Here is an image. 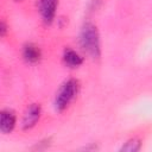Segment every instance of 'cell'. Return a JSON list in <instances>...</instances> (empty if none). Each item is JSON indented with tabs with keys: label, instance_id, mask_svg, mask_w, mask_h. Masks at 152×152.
<instances>
[{
	"label": "cell",
	"instance_id": "1",
	"mask_svg": "<svg viewBox=\"0 0 152 152\" xmlns=\"http://www.w3.org/2000/svg\"><path fill=\"white\" fill-rule=\"evenodd\" d=\"M80 44L82 49L93 58L100 57V37L96 26L91 23H86L80 32Z\"/></svg>",
	"mask_w": 152,
	"mask_h": 152
},
{
	"label": "cell",
	"instance_id": "2",
	"mask_svg": "<svg viewBox=\"0 0 152 152\" xmlns=\"http://www.w3.org/2000/svg\"><path fill=\"white\" fill-rule=\"evenodd\" d=\"M80 89V84L78 81L75 78H70L68 81H65L61 88L58 89L57 94H56V99H55V108L59 112L64 110L69 103L76 97L77 93Z\"/></svg>",
	"mask_w": 152,
	"mask_h": 152
},
{
	"label": "cell",
	"instance_id": "3",
	"mask_svg": "<svg viewBox=\"0 0 152 152\" xmlns=\"http://www.w3.org/2000/svg\"><path fill=\"white\" fill-rule=\"evenodd\" d=\"M58 5V0H38V10L42 15L43 21L46 25H50L56 14V8Z\"/></svg>",
	"mask_w": 152,
	"mask_h": 152
},
{
	"label": "cell",
	"instance_id": "4",
	"mask_svg": "<svg viewBox=\"0 0 152 152\" xmlns=\"http://www.w3.org/2000/svg\"><path fill=\"white\" fill-rule=\"evenodd\" d=\"M40 113H42V108L39 104H37V103L30 104L23 116V120H21L23 129H30L33 126H36V124L38 122V120L40 118Z\"/></svg>",
	"mask_w": 152,
	"mask_h": 152
},
{
	"label": "cell",
	"instance_id": "5",
	"mask_svg": "<svg viewBox=\"0 0 152 152\" xmlns=\"http://www.w3.org/2000/svg\"><path fill=\"white\" fill-rule=\"evenodd\" d=\"M15 126V114L11 109H2L0 113V131L5 134L11 133Z\"/></svg>",
	"mask_w": 152,
	"mask_h": 152
},
{
	"label": "cell",
	"instance_id": "6",
	"mask_svg": "<svg viewBox=\"0 0 152 152\" xmlns=\"http://www.w3.org/2000/svg\"><path fill=\"white\" fill-rule=\"evenodd\" d=\"M23 57L27 63L34 64L40 61V57H42L40 49L32 43H27L23 48Z\"/></svg>",
	"mask_w": 152,
	"mask_h": 152
},
{
	"label": "cell",
	"instance_id": "7",
	"mask_svg": "<svg viewBox=\"0 0 152 152\" xmlns=\"http://www.w3.org/2000/svg\"><path fill=\"white\" fill-rule=\"evenodd\" d=\"M63 62L69 68H77L83 63V57H81L75 50L66 48L63 52Z\"/></svg>",
	"mask_w": 152,
	"mask_h": 152
},
{
	"label": "cell",
	"instance_id": "8",
	"mask_svg": "<svg viewBox=\"0 0 152 152\" xmlns=\"http://www.w3.org/2000/svg\"><path fill=\"white\" fill-rule=\"evenodd\" d=\"M141 147V142L139 139L137 138H132L128 141L125 142V145H122V147L120 148V151H125V152H137L139 151Z\"/></svg>",
	"mask_w": 152,
	"mask_h": 152
},
{
	"label": "cell",
	"instance_id": "9",
	"mask_svg": "<svg viewBox=\"0 0 152 152\" xmlns=\"http://www.w3.org/2000/svg\"><path fill=\"white\" fill-rule=\"evenodd\" d=\"M6 32H7V26H6L5 21L2 20V21L0 23V36H1V37H5Z\"/></svg>",
	"mask_w": 152,
	"mask_h": 152
},
{
	"label": "cell",
	"instance_id": "10",
	"mask_svg": "<svg viewBox=\"0 0 152 152\" xmlns=\"http://www.w3.org/2000/svg\"><path fill=\"white\" fill-rule=\"evenodd\" d=\"M15 1H21V0H15Z\"/></svg>",
	"mask_w": 152,
	"mask_h": 152
}]
</instances>
